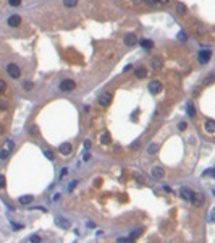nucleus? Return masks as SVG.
I'll return each mask as SVG.
<instances>
[{"instance_id": "4", "label": "nucleus", "mask_w": 215, "mask_h": 243, "mask_svg": "<svg viewBox=\"0 0 215 243\" xmlns=\"http://www.w3.org/2000/svg\"><path fill=\"white\" fill-rule=\"evenodd\" d=\"M180 196H181L183 199H186V201H191V203H192V199H194L196 193L192 191L191 188H188V187H183V188L180 190Z\"/></svg>"}, {"instance_id": "21", "label": "nucleus", "mask_w": 215, "mask_h": 243, "mask_svg": "<svg viewBox=\"0 0 215 243\" xmlns=\"http://www.w3.org/2000/svg\"><path fill=\"white\" fill-rule=\"evenodd\" d=\"M44 156L47 157L49 161H54V159H55V156H54V152L50 151V149H44Z\"/></svg>"}, {"instance_id": "29", "label": "nucleus", "mask_w": 215, "mask_h": 243, "mask_svg": "<svg viewBox=\"0 0 215 243\" xmlns=\"http://www.w3.org/2000/svg\"><path fill=\"white\" fill-rule=\"evenodd\" d=\"M3 187H5V177L0 175V188H3Z\"/></svg>"}, {"instance_id": "9", "label": "nucleus", "mask_w": 215, "mask_h": 243, "mask_svg": "<svg viewBox=\"0 0 215 243\" xmlns=\"http://www.w3.org/2000/svg\"><path fill=\"white\" fill-rule=\"evenodd\" d=\"M58 149H60V152L63 156H70L71 151H73V146H71V143H62Z\"/></svg>"}, {"instance_id": "38", "label": "nucleus", "mask_w": 215, "mask_h": 243, "mask_svg": "<svg viewBox=\"0 0 215 243\" xmlns=\"http://www.w3.org/2000/svg\"><path fill=\"white\" fill-rule=\"evenodd\" d=\"M157 2H159V3H163V5H167L170 0H157Z\"/></svg>"}, {"instance_id": "6", "label": "nucleus", "mask_w": 215, "mask_h": 243, "mask_svg": "<svg viewBox=\"0 0 215 243\" xmlns=\"http://www.w3.org/2000/svg\"><path fill=\"white\" fill-rule=\"evenodd\" d=\"M210 57H212V51H209V49H204V51H200L199 52V57H197V60H199V63H207L210 60Z\"/></svg>"}, {"instance_id": "39", "label": "nucleus", "mask_w": 215, "mask_h": 243, "mask_svg": "<svg viewBox=\"0 0 215 243\" xmlns=\"http://www.w3.org/2000/svg\"><path fill=\"white\" fill-rule=\"evenodd\" d=\"M0 133H3V126L2 125H0Z\"/></svg>"}, {"instance_id": "20", "label": "nucleus", "mask_w": 215, "mask_h": 243, "mask_svg": "<svg viewBox=\"0 0 215 243\" xmlns=\"http://www.w3.org/2000/svg\"><path fill=\"white\" fill-rule=\"evenodd\" d=\"M157 151H159V144H155V143H154V144H150V146L147 148V152H149V154H155Z\"/></svg>"}, {"instance_id": "32", "label": "nucleus", "mask_w": 215, "mask_h": 243, "mask_svg": "<svg viewBox=\"0 0 215 243\" xmlns=\"http://www.w3.org/2000/svg\"><path fill=\"white\" fill-rule=\"evenodd\" d=\"M144 2H146L147 5H155V3H157V0H144Z\"/></svg>"}, {"instance_id": "31", "label": "nucleus", "mask_w": 215, "mask_h": 243, "mask_svg": "<svg viewBox=\"0 0 215 243\" xmlns=\"http://www.w3.org/2000/svg\"><path fill=\"white\" fill-rule=\"evenodd\" d=\"M29 240H31V241H41V237H37V235H32Z\"/></svg>"}, {"instance_id": "11", "label": "nucleus", "mask_w": 215, "mask_h": 243, "mask_svg": "<svg viewBox=\"0 0 215 243\" xmlns=\"http://www.w3.org/2000/svg\"><path fill=\"white\" fill-rule=\"evenodd\" d=\"M204 128H205V131L209 133V135L215 133V122L210 120V118H209V120H205V126H204Z\"/></svg>"}, {"instance_id": "3", "label": "nucleus", "mask_w": 215, "mask_h": 243, "mask_svg": "<svg viewBox=\"0 0 215 243\" xmlns=\"http://www.w3.org/2000/svg\"><path fill=\"white\" fill-rule=\"evenodd\" d=\"M60 91H63V92H71L75 88H76V83L73 81V80H63L62 83H60Z\"/></svg>"}, {"instance_id": "25", "label": "nucleus", "mask_w": 215, "mask_h": 243, "mask_svg": "<svg viewBox=\"0 0 215 243\" xmlns=\"http://www.w3.org/2000/svg\"><path fill=\"white\" fill-rule=\"evenodd\" d=\"M8 3L11 7H19L21 5V0H8Z\"/></svg>"}, {"instance_id": "17", "label": "nucleus", "mask_w": 215, "mask_h": 243, "mask_svg": "<svg viewBox=\"0 0 215 243\" xmlns=\"http://www.w3.org/2000/svg\"><path fill=\"white\" fill-rule=\"evenodd\" d=\"M176 11L180 13V15H184V13L188 11V8H186V5L183 2H176Z\"/></svg>"}, {"instance_id": "14", "label": "nucleus", "mask_w": 215, "mask_h": 243, "mask_svg": "<svg viewBox=\"0 0 215 243\" xmlns=\"http://www.w3.org/2000/svg\"><path fill=\"white\" fill-rule=\"evenodd\" d=\"M57 225L62 227V228H70V222L65 217H57Z\"/></svg>"}, {"instance_id": "18", "label": "nucleus", "mask_w": 215, "mask_h": 243, "mask_svg": "<svg viewBox=\"0 0 215 243\" xmlns=\"http://www.w3.org/2000/svg\"><path fill=\"white\" fill-rule=\"evenodd\" d=\"M32 199H34L32 195H26V196H21L19 198V203L21 204H29V203H32Z\"/></svg>"}, {"instance_id": "15", "label": "nucleus", "mask_w": 215, "mask_h": 243, "mask_svg": "<svg viewBox=\"0 0 215 243\" xmlns=\"http://www.w3.org/2000/svg\"><path fill=\"white\" fill-rule=\"evenodd\" d=\"M134 75H136V78H146L147 76V70L146 68H142V67H139V68H136V71H134Z\"/></svg>"}, {"instance_id": "7", "label": "nucleus", "mask_w": 215, "mask_h": 243, "mask_svg": "<svg viewBox=\"0 0 215 243\" xmlns=\"http://www.w3.org/2000/svg\"><path fill=\"white\" fill-rule=\"evenodd\" d=\"M123 42H125V46H128V47H133V46H136V44H138V38H136V36H134L133 33H128V34H125Z\"/></svg>"}, {"instance_id": "23", "label": "nucleus", "mask_w": 215, "mask_h": 243, "mask_svg": "<svg viewBox=\"0 0 215 243\" xmlns=\"http://www.w3.org/2000/svg\"><path fill=\"white\" fill-rule=\"evenodd\" d=\"M188 113H189V117H194V115H196V110H194V105H192L191 102L188 104Z\"/></svg>"}, {"instance_id": "12", "label": "nucleus", "mask_w": 215, "mask_h": 243, "mask_svg": "<svg viewBox=\"0 0 215 243\" xmlns=\"http://www.w3.org/2000/svg\"><path fill=\"white\" fill-rule=\"evenodd\" d=\"M100 143H102V144H110L112 143V136H110L109 131H104L100 135Z\"/></svg>"}, {"instance_id": "35", "label": "nucleus", "mask_w": 215, "mask_h": 243, "mask_svg": "<svg viewBox=\"0 0 215 243\" xmlns=\"http://www.w3.org/2000/svg\"><path fill=\"white\" fill-rule=\"evenodd\" d=\"M24 88H26V89H31V88H32V83H28V81H26V83H24Z\"/></svg>"}, {"instance_id": "24", "label": "nucleus", "mask_w": 215, "mask_h": 243, "mask_svg": "<svg viewBox=\"0 0 215 243\" xmlns=\"http://www.w3.org/2000/svg\"><path fill=\"white\" fill-rule=\"evenodd\" d=\"M8 154H10V151L6 148H3L2 151H0V159H6V157H8Z\"/></svg>"}, {"instance_id": "16", "label": "nucleus", "mask_w": 215, "mask_h": 243, "mask_svg": "<svg viewBox=\"0 0 215 243\" xmlns=\"http://www.w3.org/2000/svg\"><path fill=\"white\" fill-rule=\"evenodd\" d=\"M141 47L146 49V51H150V49L154 47V42L149 41V39H142V41H141Z\"/></svg>"}, {"instance_id": "27", "label": "nucleus", "mask_w": 215, "mask_h": 243, "mask_svg": "<svg viewBox=\"0 0 215 243\" xmlns=\"http://www.w3.org/2000/svg\"><path fill=\"white\" fill-rule=\"evenodd\" d=\"M5 91H6V84H5L2 80H0V94H2V92H5Z\"/></svg>"}, {"instance_id": "33", "label": "nucleus", "mask_w": 215, "mask_h": 243, "mask_svg": "<svg viewBox=\"0 0 215 243\" xmlns=\"http://www.w3.org/2000/svg\"><path fill=\"white\" fill-rule=\"evenodd\" d=\"M84 148H86V149H89V148H91V141H89V139H86V141H84Z\"/></svg>"}, {"instance_id": "2", "label": "nucleus", "mask_w": 215, "mask_h": 243, "mask_svg": "<svg viewBox=\"0 0 215 243\" xmlns=\"http://www.w3.org/2000/svg\"><path fill=\"white\" fill-rule=\"evenodd\" d=\"M112 99H113L112 92L105 91V92H102V94L99 96V104L102 105V107H107V105H110V104H112Z\"/></svg>"}, {"instance_id": "37", "label": "nucleus", "mask_w": 215, "mask_h": 243, "mask_svg": "<svg viewBox=\"0 0 215 243\" xmlns=\"http://www.w3.org/2000/svg\"><path fill=\"white\" fill-rule=\"evenodd\" d=\"M180 41H186V34L184 33H180Z\"/></svg>"}, {"instance_id": "22", "label": "nucleus", "mask_w": 215, "mask_h": 243, "mask_svg": "<svg viewBox=\"0 0 215 243\" xmlns=\"http://www.w3.org/2000/svg\"><path fill=\"white\" fill-rule=\"evenodd\" d=\"M78 3V0H63V5L68 7V8H71V7H75Z\"/></svg>"}, {"instance_id": "19", "label": "nucleus", "mask_w": 215, "mask_h": 243, "mask_svg": "<svg viewBox=\"0 0 215 243\" xmlns=\"http://www.w3.org/2000/svg\"><path fill=\"white\" fill-rule=\"evenodd\" d=\"M192 203H194L196 206L202 204V203H204V196H200V195H197V193H196V196H194V199H192Z\"/></svg>"}, {"instance_id": "28", "label": "nucleus", "mask_w": 215, "mask_h": 243, "mask_svg": "<svg viewBox=\"0 0 215 243\" xmlns=\"http://www.w3.org/2000/svg\"><path fill=\"white\" fill-rule=\"evenodd\" d=\"M212 80H213V73H210L209 76H207V80H205V84H210V83H212Z\"/></svg>"}, {"instance_id": "10", "label": "nucleus", "mask_w": 215, "mask_h": 243, "mask_svg": "<svg viewBox=\"0 0 215 243\" xmlns=\"http://www.w3.org/2000/svg\"><path fill=\"white\" fill-rule=\"evenodd\" d=\"M163 175H165V172H163L162 167H154V169H152V177L157 178V180H162Z\"/></svg>"}, {"instance_id": "5", "label": "nucleus", "mask_w": 215, "mask_h": 243, "mask_svg": "<svg viewBox=\"0 0 215 243\" xmlns=\"http://www.w3.org/2000/svg\"><path fill=\"white\" fill-rule=\"evenodd\" d=\"M147 89L150 91V94H159V92L162 91V83L160 81H157V80H154V81H150L149 83V86H147Z\"/></svg>"}, {"instance_id": "8", "label": "nucleus", "mask_w": 215, "mask_h": 243, "mask_svg": "<svg viewBox=\"0 0 215 243\" xmlns=\"http://www.w3.org/2000/svg\"><path fill=\"white\" fill-rule=\"evenodd\" d=\"M6 24H8L10 28H18V26H21V16H19V15H11L8 20H6Z\"/></svg>"}, {"instance_id": "34", "label": "nucleus", "mask_w": 215, "mask_h": 243, "mask_svg": "<svg viewBox=\"0 0 215 243\" xmlns=\"http://www.w3.org/2000/svg\"><path fill=\"white\" fill-rule=\"evenodd\" d=\"M83 159H84V161H89V159H91V154H89V152H86V154L83 156Z\"/></svg>"}, {"instance_id": "13", "label": "nucleus", "mask_w": 215, "mask_h": 243, "mask_svg": "<svg viewBox=\"0 0 215 243\" xmlns=\"http://www.w3.org/2000/svg\"><path fill=\"white\" fill-rule=\"evenodd\" d=\"M150 65H152L154 70H160L162 65H163V62H162L160 57H155V59H152V62H150Z\"/></svg>"}, {"instance_id": "26", "label": "nucleus", "mask_w": 215, "mask_h": 243, "mask_svg": "<svg viewBox=\"0 0 215 243\" xmlns=\"http://www.w3.org/2000/svg\"><path fill=\"white\" fill-rule=\"evenodd\" d=\"M5 148L8 149V151H11V149H13V141H11V139H6V144H5Z\"/></svg>"}, {"instance_id": "1", "label": "nucleus", "mask_w": 215, "mask_h": 243, "mask_svg": "<svg viewBox=\"0 0 215 243\" xmlns=\"http://www.w3.org/2000/svg\"><path fill=\"white\" fill-rule=\"evenodd\" d=\"M6 71H8V75L13 78V80H18V78L21 76V70H19V67L16 65V63H8V65H6Z\"/></svg>"}, {"instance_id": "30", "label": "nucleus", "mask_w": 215, "mask_h": 243, "mask_svg": "<svg viewBox=\"0 0 215 243\" xmlns=\"http://www.w3.org/2000/svg\"><path fill=\"white\" fill-rule=\"evenodd\" d=\"M178 128H180L181 131H184V130H186V123H184V122H181V123L178 125Z\"/></svg>"}, {"instance_id": "36", "label": "nucleus", "mask_w": 215, "mask_h": 243, "mask_svg": "<svg viewBox=\"0 0 215 243\" xmlns=\"http://www.w3.org/2000/svg\"><path fill=\"white\" fill-rule=\"evenodd\" d=\"M75 187H76V182H71V183H70V187H68V190L71 191V190H73Z\"/></svg>"}]
</instances>
